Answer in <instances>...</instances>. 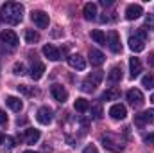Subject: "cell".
<instances>
[{"label": "cell", "instance_id": "35", "mask_svg": "<svg viewBox=\"0 0 154 153\" xmlns=\"http://www.w3.org/2000/svg\"><path fill=\"white\" fill-rule=\"evenodd\" d=\"M4 142H7V146H9V148H14V139H13V137H5V141H4Z\"/></svg>", "mask_w": 154, "mask_h": 153}, {"label": "cell", "instance_id": "8", "mask_svg": "<svg viewBox=\"0 0 154 153\" xmlns=\"http://www.w3.org/2000/svg\"><path fill=\"white\" fill-rule=\"evenodd\" d=\"M134 122H136V126H145V124H154V108L151 110H145L143 114L140 115H134Z\"/></svg>", "mask_w": 154, "mask_h": 153}, {"label": "cell", "instance_id": "20", "mask_svg": "<svg viewBox=\"0 0 154 153\" xmlns=\"http://www.w3.org/2000/svg\"><path fill=\"white\" fill-rule=\"evenodd\" d=\"M129 72H131V77H133V79L140 76V72H142V63H140L138 58H131V60H129Z\"/></svg>", "mask_w": 154, "mask_h": 153}, {"label": "cell", "instance_id": "29", "mask_svg": "<svg viewBox=\"0 0 154 153\" xmlns=\"http://www.w3.org/2000/svg\"><path fill=\"white\" fill-rule=\"evenodd\" d=\"M142 85L145 88H154V76L152 74H147V76L142 77Z\"/></svg>", "mask_w": 154, "mask_h": 153}, {"label": "cell", "instance_id": "12", "mask_svg": "<svg viewBox=\"0 0 154 153\" xmlns=\"http://www.w3.org/2000/svg\"><path fill=\"white\" fill-rule=\"evenodd\" d=\"M36 119L39 124H50L52 122V110L48 106H41L36 112Z\"/></svg>", "mask_w": 154, "mask_h": 153}, {"label": "cell", "instance_id": "1", "mask_svg": "<svg viewBox=\"0 0 154 153\" xmlns=\"http://www.w3.org/2000/svg\"><path fill=\"white\" fill-rule=\"evenodd\" d=\"M0 18L9 25H16L23 18V7L20 4H16V2H7L0 9Z\"/></svg>", "mask_w": 154, "mask_h": 153}, {"label": "cell", "instance_id": "31", "mask_svg": "<svg viewBox=\"0 0 154 153\" xmlns=\"http://www.w3.org/2000/svg\"><path fill=\"white\" fill-rule=\"evenodd\" d=\"M145 27H149L151 31H154V15H147L145 16Z\"/></svg>", "mask_w": 154, "mask_h": 153}, {"label": "cell", "instance_id": "15", "mask_svg": "<svg viewBox=\"0 0 154 153\" xmlns=\"http://www.w3.org/2000/svg\"><path fill=\"white\" fill-rule=\"evenodd\" d=\"M45 74V65L41 63V61H32V67H31V77L34 79V81H38L41 79Z\"/></svg>", "mask_w": 154, "mask_h": 153}, {"label": "cell", "instance_id": "38", "mask_svg": "<svg viewBox=\"0 0 154 153\" xmlns=\"http://www.w3.org/2000/svg\"><path fill=\"white\" fill-rule=\"evenodd\" d=\"M4 141H5V137H4V135L0 133V144H4Z\"/></svg>", "mask_w": 154, "mask_h": 153}, {"label": "cell", "instance_id": "22", "mask_svg": "<svg viewBox=\"0 0 154 153\" xmlns=\"http://www.w3.org/2000/svg\"><path fill=\"white\" fill-rule=\"evenodd\" d=\"M120 97V90L115 88V86H111V88H108L104 94H102V99L104 101H116Z\"/></svg>", "mask_w": 154, "mask_h": 153}, {"label": "cell", "instance_id": "7", "mask_svg": "<svg viewBox=\"0 0 154 153\" xmlns=\"http://www.w3.org/2000/svg\"><path fill=\"white\" fill-rule=\"evenodd\" d=\"M106 43H108V47L111 49V52H115V54H118V52L122 50L120 36H118L116 31H109V33H108V40H106Z\"/></svg>", "mask_w": 154, "mask_h": 153}, {"label": "cell", "instance_id": "14", "mask_svg": "<svg viewBox=\"0 0 154 153\" xmlns=\"http://www.w3.org/2000/svg\"><path fill=\"white\" fill-rule=\"evenodd\" d=\"M109 115L115 119V121H122V119H125V115H127V110H125V106L124 105H113L111 108H109Z\"/></svg>", "mask_w": 154, "mask_h": 153}, {"label": "cell", "instance_id": "28", "mask_svg": "<svg viewBox=\"0 0 154 153\" xmlns=\"http://www.w3.org/2000/svg\"><path fill=\"white\" fill-rule=\"evenodd\" d=\"M91 117H93V119H95V121H99V119H100V117H102V106H100V105H99V103H97V105H93V106H91Z\"/></svg>", "mask_w": 154, "mask_h": 153}, {"label": "cell", "instance_id": "10", "mask_svg": "<svg viewBox=\"0 0 154 153\" xmlns=\"http://www.w3.org/2000/svg\"><path fill=\"white\" fill-rule=\"evenodd\" d=\"M50 94H52V97H54L56 101H59V103H65V101L68 99V92L63 88V85H52V86H50Z\"/></svg>", "mask_w": 154, "mask_h": 153}, {"label": "cell", "instance_id": "6", "mask_svg": "<svg viewBox=\"0 0 154 153\" xmlns=\"http://www.w3.org/2000/svg\"><path fill=\"white\" fill-rule=\"evenodd\" d=\"M127 101H129L131 106L140 108V106L143 105V94H142L138 88H131V90L127 92Z\"/></svg>", "mask_w": 154, "mask_h": 153}, {"label": "cell", "instance_id": "9", "mask_svg": "<svg viewBox=\"0 0 154 153\" xmlns=\"http://www.w3.org/2000/svg\"><path fill=\"white\" fill-rule=\"evenodd\" d=\"M0 41H4V43L9 45V47H16V45H18V36H16L14 31L4 29V31L0 33Z\"/></svg>", "mask_w": 154, "mask_h": 153}, {"label": "cell", "instance_id": "3", "mask_svg": "<svg viewBox=\"0 0 154 153\" xmlns=\"http://www.w3.org/2000/svg\"><path fill=\"white\" fill-rule=\"evenodd\" d=\"M129 49L133 52H142L145 49V33L143 31H140V33H136L134 36L129 38Z\"/></svg>", "mask_w": 154, "mask_h": 153}, {"label": "cell", "instance_id": "13", "mask_svg": "<svg viewBox=\"0 0 154 153\" xmlns=\"http://www.w3.org/2000/svg\"><path fill=\"white\" fill-rule=\"evenodd\" d=\"M68 65L75 70H84L86 69V60L81 54H72V56H68Z\"/></svg>", "mask_w": 154, "mask_h": 153}, {"label": "cell", "instance_id": "36", "mask_svg": "<svg viewBox=\"0 0 154 153\" xmlns=\"http://www.w3.org/2000/svg\"><path fill=\"white\" fill-rule=\"evenodd\" d=\"M100 4L106 7V5H111V4H113V0H100Z\"/></svg>", "mask_w": 154, "mask_h": 153}, {"label": "cell", "instance_id": "4", "mask_svg": "<svg viewBox=\"0 0 154 153\" xmlns=\"http://www.w3.org/2000/svg\"><path fill=\"white\" fill-rule=\"evenodd\" d=\"M102 146L108 150V151H113V153H120L124 150V144L122 142H118L116 139H113L111 135H102Z\"/></svg>", "mask_w": 154, "mask_h": 153}, {"label": "cell", "instance_id": "27", "mask_svg": "<svg viewBox=\"0 0 154 153\" xmlns=\"http://www.w3.org/2000/svg\"><path fill=\"white\" fill-rule=\"evenodd\" d=\"M13 74L14 76H25V65L23 63H14L13 65Z\"/></svg>", "mask_w": 154, "mask_h": 153}, {"label": "cell", "instance_id": "11", "mask_svg": "<svg viewBox=\"0 0 154 153\" xmlns=\"http://www.w3.org/2000/svg\"><path fill=\"white\" fill-rule=\"evenodd\" d=\"M143 15V7L140 5V4H131V5H127V9H125V18L127 20H136V18H140Z\"/></svg>", "mask_w": 154, "mask_h": 153}, {"label": "cell", "instance_id": "21", "mask_svg": "<svg viewBox=\"0 0 154 153\" xmlns=\"http://www.w3.org/2000/svg\"><path fill=\"white\" fill-rule=\"evenodd\" d=\"M39 137H41L39 130H34V128L25 130V142H27V144H36L39 141Z\"/></svg>", "mask_w": 154, "mask_h": 153}, {"label": "cell", "instance_id": "17", "mask_svg": "<svg viewBox=\"0 0 154 153\" xmlns=\"http://www.w3.org/2000/svg\"><path fill=\"white\" fill-rule=\"evenodd\" d=\"M82 15H84V18H86V20H95V18H97V4H93V2L84 4Z\"/></svg>", "mask_w": 154, "mask_h": 153}, {"label": "cell", "instance_id": "19", "mask_svg": "<svg viewBox=\"0 0 154 153\" xmlns=\"http://www.w3.org/2000/svg\"><path fill=\"white\" fill-rule=\"evenodd\" d=\"M5 105H7L13 112H20V110L23 108L22 99H20V97H14V96H7V97H5Z\"/></svg>", "mask_w": 154, "mask_h": 153}, {"label": "cell", "instance_id": "5", "mask_svg": "<svg viewBox=\"0 0 154 153\" xmlns=\"http://www.w3.org/2000/svg\"><path fill=\"white\" fill-rule=\"evenodd\" d=\"M31 20L34 22V25L39 27V29L48 27V15L45 11H32L31 13Z\"/></svg>", "mask_w": 154, "mask_h": 153}, {"label": "cell", "instance_id": "37", "mask_svg": "<svg viewBox=\"0 0 154 153\" xmlns=\"http://www.w3.org/2000/svg\"><path fill=\"white\" fill-rule=\"evenodd\" d=\"M149 63H151V67H154V52L149 54Z\"/></svg>", "mask_w": 154, "mask_h": 153}, {"label": "cell", "instance_id": "33", "mask_svg": "<svg viewBox=\"0 0 154 153\" xmlns=\"http://www.w3.org/2000/svg\"><path fill=\"white\" fill-rule=\"evenodd\" d=\"M147 144H154V132L152 133H149V135H145V139H143Z\"/></svg>", "mask_w": 154, "mask_h": 153}, {"label": "cell", "instance_id": "18", "mask_svg": "<svg viewBox=\"0 0 154 153\" xmlns=\"http://www.w3.org/2000/svg\"><path fill=\"white\" fill-rule=\"evenodd\" d=\"M43 54H45L50 61H57V60H61V52H59L54 45H45V47H43Z\"/></svg>", "mask_w": 154, "mask_h": 153}, {"label": "cell", "instance_id": "40", "mask_svg": "<svg viewBox=\"0 0 154 153\" xmlns=\"http://www.w3.org/2000/svg\"><path fill=\"white\" fill-rule=\"evenodd\" d=\"M151 101H152V103H154V94H152V96H151Z\"/></svg>", "mask_w": 154, "mask_h": 153}, {"label": "cell", "instance_id": "26", "mask_svg": "<svg viewBox=\"0 0 154 153\" xmlns=\"http://www.w3.org/2000/svg\"><path fill=\"white\" fill-rule=\"evenodd\" d=\"M25 41L27 43H36V41H39V33L32 31V29H27L25 31Z\"/></svg>", "mask_w": 154, "mask_h": 153}, {"label": "cell", "instance_id": "34", "mask_svg": "<svg viewBox=\"0 0 154 153\" xmlns=\"http://www.w3.org/2000/svg\"><path fill=\"white\" fill-rule=\"evenodd\" d=\"M0 124H7V115H5V112H2V110H0Z\"/></svg>", "mask_w": 154, "mask_h": 153}, {"label": "cell", "instance_id": "2", "mask_svg": "<svg viewBox=\"0 0 154 153\" xmlns=\"http://www.w3.org/2000/svg\"><path fill=\"white\" fill-rule=\"evenodd\" d=\"M102 77H104V74H102L100 70H97V72H91L90 76L82 81V86H81V88H82L84 92H93V90H95V88L100 85Z\"/></svg>", "mask_w": 154, "mask_h": 153}, {"label": "cell", "instance_id": "24", "mask_svg": "<svg viewBox=\"0 0 154 153\" xmlns=\"http://www.w3.org/2000/svg\"><path fill=\"white\" fill-rule=\"evenodd\" d=\"M90 36H91V40H93L95 43H99V45H106V34H104L100 29H93V31L90 33Z\"/></svg>", "mask_w": 154, "mask_h": 153}, {"label": "cell", "instance_id": "39", "mask_svg": "<svg viewBox=\"0 0 154 153\" xmlns=\"http://www.w3.org/2000/svg\"><path fill=\"white\" fill-rule=\"evenodd\" d=\"M23 153H38V151H31V150H27V151H23Z\"/></svg>", "mask_w": 154, "mask_h": 153}, {"label": "cell", "instance_id": "32", "mask_svg": "<svg viewBox=\"0 0 154 153\" xmlns=\"http://www.w3.org/2000/svg\"><path fill=\"white\" fill-rule=\"evenodd\" d=\"M82 153H99V150H97L93 144H90V146H86V148H84V151H82Z\"/></svg>", "mask_w": 154, "mask_h": 153}, {"label": "cell", "instance_id": "16", "mask_svg": "<svg viewBox=\"0 0 154 153\" xmlns=\"http://www.w3.org/2000/svg\"><path fill=\"white\" fill-rule=\"evenodd\" d=\"M90 61H91V65L100 67V65L106 61V58H104V54H102L99 49H90Z\"/></svg>", "mask_w": 154, "mask_h": 153}, {"label": "cell", "instance_id": "23", "mask_svg": "<svg viewBox=\"0 0 154 153\" xmlns=\"http://www.w3.org/2000/svg\"><path fill=\"white\" fill-rule=\"evenodd\" d=\"M120 79H122V69H120V67H113V69L108 72V81L115 85V83H118Z\"/></svg>", "mask_w": 154, "mask_h": 153}, {"label": "cell", "instance_id": "25", "mask_svg": "<svg viewBox=\"0 0 154 153\" xmlns=\"http://www.w3.org/2000/svg\"><path fill=\"white\" fill-rule=\"evenodd\" d=\"M74 108H75L77 112L84 114V112H88V110H90V103H88L84 97H79V99H75V103H74Z\"/></svg>", "mask_w": 154, "mask_h": 153}, {"label": "cell", "instance_id": "30", "mask_svg": "<svg viewBox=\"0 0 154 153\" xmlns=\"http://www.w3.org/2000/svg\"><path fill=\"white\" fill-rule=\"evenodd\" d=\"M16 88H18V92H22V94H25V96H34V94H36V92H34L32 88H29L27 85H18Z\"/></svg>", "mask_w": 154, "mask_h": 153}]
</instances>
